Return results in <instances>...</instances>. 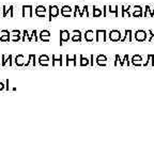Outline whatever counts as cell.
<instances>
[{
	"instance_id": "obj_12",
	"label": "cell",
	"mask_w": 154,
	"mask_h": 144,
	"mask_svg": "<svg viewBox=\"0 0 154 144\" xmlns=\"http://www.w3.org/2000/svg\"><path fill=\"white\" fill-rule=\"evenodd\" d=\"M85 38H86V41L88 42H92L94 38V32L92 30H88L85 34Z\"/></svg>"
},
{
	"instance_id": "obj_20",
	"label": "cell",
	"mask_w": 154,
	"mask_h": 144,
	"mask_svg": "<svg viewBox=\"0 0 154 144\" xmlns=\"http://www.w3.org/2000/svg\"><path fill=\"white\" fill-rule=\"evenodd\" d=\"M26 38H28V31L24 30V32H23V41H26Z\"/></svg>"
},
{
	"instance_id": "obj_21",
	"label": "cell",
	"mask_w": 154,
	"mask_h": 144,
	"mask_svg": "<svg viewBox=\"0 0 154 144\" xmlns=\"http://www.w3.org/2000/svg\"><path fill=\"white\" fill-rule=\"evenodd\" d=\"M74 9H75V12H74V15H73V16L76 17L77 16V12L79 11V7H78V5H76V7H75Z\"/></svg>"
},
{
	"instance_id": "obj_19",
	"label": "cell",
	"mask_w": 154,
	"mask_h": 144,
	"mask_svg": "<svg viewBox=\"0 0 154 144\" xmlns=\"http://www.w3.org/2000/svg\"><path fill=\"white\" fill-rule=\"evenodd\" d=\"M53 59H54V65H55L56 63H60V64H61V56H60V58H59V59H57V58H56V56H54Z\"/></svg>"
},
{
	"instance_id": "obj_3",
	"label": "cell",
	"mask_w": 154,
	"mask_h": 144,
	"mask_svg": "<svg viewBox=\"0 0 154 144\" xmlns=\"http://www.w3.org/2000/svg\"><path fill=\"white\" fill-rule=\"evenodd\" d=\"M48 10H49V22H51V18L57 17L59 15V13H60V11H59L58 5H49Z\"/></svg>"
},
{
	"instance_id": "obj_7",
	"label": "cell",
	"mask_w": 154,
	"mask_h": 144,
	"mask_svg": "<svg viewBox=\"0 0 154 144\" xmlns=\"http://www.w3.org/2000/svg\"><path fill=\"white\" fill-rule=\"evenodd\" d=\"M14 63L17 66H24L25 65V57L23 55H17L16 57L14 58Z\"/></svg>"
},
{
	"instance_id": "obj_22",
	"label": "cell",
	"mask_w": 154,
	"mask_h": 144,
	"mask_svg": "<svg viewBox=\"0 0 154 144\" xmlns=\"http://www.w3.org/2000/svg\"><path fill=\"white\" fill-rule=\"evenodd\" d=\"M87 63H88L87 59H85V58H82V65H85V64H87Z\"/></svg>"
},
{
	"instance_id": "obj_9",
	"label": "cell",
	"mask_w": 154,
	"mask_h": 144,
	"mask_svg": "<svg viewBox=\"0 0 154 144\" xmlns=\"http://www.w3.org/2000/svg\"><path fill=\"white\" fill-rule=\"evenodd\" d=\"M69 38H70V32L67 31V30H61L60 31V42L61 44L63 42H67L69 41Z\"/></svg>"
},
{
	"instance_id": "obj_18",
	"label": "cell",
	"mask_w": 154,
	"mask_h": 144,
	"mask_svg": "<svg viewBox=\"0 0 154 144\" xmlns=\"http://www.w3.org/2000/svg\"><path fill=\"white\" fill-rule=\"evenodd\" d=\"M5 81L0 80V91H5Z\"/></svg>"
},
{
	"instance_id": "obj_23",
	"label": "cell",
	"mask_w": 154,
	"mask_h": 144,
	"mask_svg": "<svg viewBox=\"0 0 154 144\" xmlns=\"http://www.w3.org/2000/svg\"><path fill=\"white\" fill-rule=\"evenodd\" d=\"M1 10H2V9H0V17H2V13H1Z\"/></svg>"
},
{
	"instance_id": "obj_15",
	"label": "cell",
	"mask_w": 154,
	"mask_h": 144,
	"mask_svg": "<svg viewBox=\"0 0 154 144\" xmlns=\"http://www.w3.org/2000/svg\"><path fill=\"white\" fill-rule=\"evenodd\" d=\"M8 15L9 17H14V5H10L9 9H8Z\"/></svg>"
},
{
	"instance_id": "obj_24",
	"label": "cell",
	"mask_w": 154,
	"mask_h": 144,
	"mask_svg": "<svg viewBox=\"0 0 154 144\" xmlns=\"http://www.w3.org/2000/svg\"><path fill=\"white\" fill-rule=\"evenodd\" d=\"M0 65H1V55H0Z\"/></svg>"
},
{
	"instance_id": "obj_17",
	"label": "cell",
	"mask_w": 154,
	"mask_h": 144,
	"mask_svg": "<svg viewBox=\"0 0 154 144\" xmlns=\"http://www.w3.org/2000/svg\"><path fill=\"white\" fill-rule=\"evenodd\" d=\"M1 9H2V17H7L8 16V9H9V7H7V5H2Z\"/></svg>"
},
{
	"instance_id": "obj_1",
	"label": "cell",
	"mask_w": 154,
	"mask_h": 144,
	"mask_svg": "<svg viewBox=\"0 0 154 144\" xmlns=\"http://www.w3.org/2000/svg\"><path fill=\"white\" fill-rule=\"evenodd\" d=\"M13 62L12 55H1V66H13Z\"/></svg>"
},
{
	"instance_id": "obj_11",
	"label": "cell",
	"mask_w": 154,
	"mask_h": 144,
	"mask_svg": "<svg viewBox=\"0 0 154 144\" xmlns=\"http://www.w3.org/2000/svg\"><path fill=\"white\" fill-rule=\"evenodd\" d=\"M72 33H73V36H72L73 42H80L82 41V33H80V31H78V30H74Z\"/></svg>"
},
{
	"instance_id": "obj_14",
	"label": "cell",
	"mask_w": 154,
	"mask_h": 144,
	"mask_svg": "<svg viewBox=\"0 0 154 144\" xmlns=\"http://www.w3.org/2000/svg\"><path fill=\"white\" fill-rule=\"evenodd\" d=\"M30 63H32V65H35V56H33V55L29 56V61L25 63V65H26V66H28Z\"/></svg>"
},
{
	"instance_id": "obj_6",
	"label": "cell",
	"mask_w": 154,
	"mask_h": 144,
	"mask_svg": "<svg viewBox=\"0 0 154 144\" xmlns=\"http://www.w3.org/2000/svg\"><path fill=\"white\" fill-rule=\"evenodd\" d=\"M35 15L38 17H45V12H46V8L44 5H38L35 8Z\"/></svg>"
},
{
	"instance_id": "obj_13",
	"label": "cell",
	"mask_w": 154,
	"mask_h": 144,
	"mask_svg": "<svg viewBox=\"0 0 154 144\" xmlns=\"http://www.w3.org/2000/svg\"><path fill=\"white\" fill-rule=\"evenodd\" d=\"M48 60H49V58L47 56H41V57L38 58V62L41 65H47Z\"/></svg>"
},
{
	"instance_id": "obj_16",
	"label": "cell",
	"mask_w": 154,
	"mask_h": 144,
	"mask_svg": "<svg viewBox=\"0 0 154 144\" xmlns=\"http://www.w3.org/2000/svg\"><path fill=\"white\" fill-rule=\"evenodd\" d=\"M102 14V11L100 9H96L95 7H93V16L94 17H99Z\"/></svg>"
},
{
	"instance_id": "obj_2",
	"label": "cell",
	"mask_w": 154,
	"mask_h": 144,
	"mask_svg": "<svg viewBox=\"0 0 154 144\" xmlns=\"http://www.w3.org/2000/svg\"><path fill=\"white\" fill-rule=\"evenodd\" d=\"M33 15V7L30 4L22 7V16L23 17H32Z\"/></svg>"
},
{
	"instance_id": "obj_10",
	"label": "cell",
	"mask_w": 154,
	"mask_h": 144,
	"mask_svg": "<svg viewBox=\"0 0 154 144\" xmlns=\"http://www.w3.org/2000/svg\"><path fill=\"white\" fill-rule=\"evenodd\" d=\"M49 36H51V32L48 30H43V31L40 32V40L44 42L49 41Z\"/></svg>"
},
{
	"instance_id": "obj_5",
	"label": "cell",
	"mask_w": 154,
	"mask_h": 144,
	"mask_svg": "<svg viewBox=\"0 0 154 144\" xmlns=\"http://www.w3.org/2000/svg\"><path fill=\"white\" fill-rule=\"evenodd\" d=\"M71 12H72V8L70 5H63L60 10V13L63 17H70Z\"/></svg>"
},
{
	"instance_id": "obj_4",
	"label": "cell",
	"mask_w": 154,
	"mask_h": 144,
	"mask_svg": "<svg viewBox=\"0 0 154 144\" xmlns=\"http://www.w3.org/2000/svg\"><path fill=\"white\" fill-rule=\"evenodd\" d=\"M0 42H10L11 41V31L9 30H1L0 32Z\"/></svg>"
},
{
	"instance_id": "obj_8",
	"label": "cell",
	"mask_w": 154,
	"mask_h": 144,
	"mask_svg": "<svg viewBox=\"0 0 154 144\" xmlns=\"http://www.w3.org/2000/svg\"><path fill=\"white\" fill-rule=\"evenodd\" d=\"M20 40V31L19 30H12L11 31V41L16 43Z\"/></svg>"
}]
</instances>
